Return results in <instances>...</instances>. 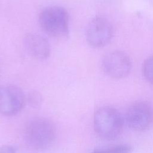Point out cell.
Segmentation results:
<instances>
[{
    "instance_id": "5",
    "label": "cell",
    "mask_w": 153,
    "mask_h": 153,
    "mask_svg": "<svg viewBox=\"0 0 153 153\" xmlns=\"http://www.w3.org/2000/svg\"><path fill=\"white\" fill-rule=\"evenodd\" d=\"M25 102V96L19 87L6 85L0 87V113L7 116L18 114Z\"/></svg>"
},
{
    "instance_id": "12",
    "label": "cell",
    "mask_w": 153,
    "mask_h": 153,
    "mask_svg": "<svg viewBox=\"0 0 153 153\" xmlns=\"http://www.w3.org/2000/svg\"><path fill=\"white\" fill-rule=\"evenodd\" d=\"M29 100L32 105H37L40 102V97L36 93H33L30 96Z\"/></svg>"
},
{
    "instance_id": "11",
    "label": "cell",
    "mask_w": 153,
    "mask_h": 153,
    "mask_svg": "<svg viewBox=\"0 0 153 153\" xmlns=\"http://www.w3.org/2000/svg\"><path fill=\"white\" fill-rule=\"evenodd\" d=\"M16 148L11 145H3L0 147V153H16Z\"/></svg>"
},
{
    "instance_id": "1",
    "label": "cell",
    "mask_w": 153,
    "mask_h": 153,
    "mask_svg": "<svg viewBox=\"0 0 153 153\" xmlns=\"http://www.w3.org/2000/svg\"><path fill=\"white\" fill-rule=\"evenodd\" d=\"M38 22L43 31L51 37L63 38L68 35L69 17L62 7L51 6L39 14Z\"/></svg>"
},
{
    "instance_id": "8",
    "label": "cell",
    "mask_w": 153,
    "mask_h": 153,
    "mask_svg": "<svg viewBox=\"0 0 153 153\" xmlns=\"http://www.w3.org/2000/svg\"><path fill=\"white\" fill-rule=\"evenodd\" d=\"M24 46L27 53L33 59H46L50 56L51 48L48 41L37 33H29L24 39Z\"/></svg>"
},
{
    "instance_id": "9",
    "label": "cell",
    "mask_w": 153,
    "mask_h": 153,
    "mask_svg": "<svg viewBox=\"0 0 153 153\" xmlns=\"http://www.w3.org/2000/svg\"><path fill=\"white\" fill-rule=\"evenodd\" d=\"M142 71L147 81L153 85V56L148 57L145 60L143 64Z\"/></svg>"
},
{
    "instance_id": "2",
    "label": "cell",
    "mask_w": 153,
    "mask_h": 153,
    "mask_svg": "<svg viewBox=\"0 0 153 153\" xmlns=\"http://www.w3.org/2000/svg\"><path fill=\"white\" fill-rule=\"evenodd\" d=\"M96 133L105 139H114L121 133L123 127V118L115 108L103 106L95 112L93 120Z\"/></svg>"
},
{
    "instance_id": "10",
    "label": "cell",
    "mask_w": 153,
    "mask_h": 153,
    "mask_svg": "<svg viewBox=\"0 0 153 153\" xmlns=\"http://www.w3.org/2000/svg\"><path fill=\"white\" fill-rule=\"evenodd\" d=\"M133 148L128 145H120L107 149H96L93 153H131Z\"/></svg>"
},
{
    "instance_id": "6",
    "label": "cell",
    "mask_w": 153,
    "mask_h": 153,
    "mask_svg": "<svg viewBox=\"0 0 153 153\" xmlns=\"http://www.w3.org/2000/svg\"><path fill=\"white\" fill-rule=\"evenodd\" d=\"M112 36V26L105 18L96 16L89 22L86 30V39L91 47H104L110 41Z\"/></svg>"
},
{
    "instance_id": "7",
    "label": "cell",
    "mask_w": 153,
    "mask_h": 153,
    "mask_svg": "<svg viewBox=\"0 0 153 153\" xmlns=\"http://www.w3.org/2000/svg\"><path fill=\"white\" fill-rule=\"evenodd\" d=\"M102 68L108 76L114 78H122L130 74L131 62L127 54L124 52L113 51L104 56Z\"/></svg>"
},
{
    "instance_id": "4",
    "label": "cell",
    "mask_w": 153,
    "mask_h": 153,
    "mask_svg": "<svg viewBox=\"0 0 153 153\" xmlns=\"http://www.w3.org/2000/svg\"><path fill=\"white\" fill-rule=\"evenodd\" d=\"M126 121L132 130L141 131L148 128L153 122V109L147 102L139 101L128 106Z\"/></svg>"
},
{
    "instance_id": "3",
    "label": "cell",
    "mask_w": 153,
    "mask_h": 153,
    "mask_svg": "<svg viewBox=\"0 0 153 153\" xmlns=\"http://www.w3.org/2000/svg\"><path fill=\"white\" fill-rule=\"evenodd\" d=\"M25 135L26 141L33 148H45L50 145L55 136V128L48 120L36 117L26 124Z\"/></svg>"
}]
</instances>
